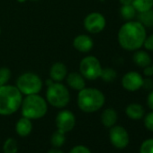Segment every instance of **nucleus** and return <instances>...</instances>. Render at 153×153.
Returning <instances> with one entry per match:
<instances>
[{
	"mask_svg": "<svg viewBox=\"0 0 153 153\" xmlns=\"http://www.w3.org/2000/svg\"><path fill=\"white\" fill-rule=\"evenodd\" d=\"M120 46L129 51H135L143 46L147 37L146 28L139 21H127L118 32Z\"/></svg>",
	"mask_w": 153,
	"mask_h": 153,
	"instance_id": "nucleus-1",
	"label": "nucleus"
},
{
	"mask_svg": "<svg viewBox=\"0 0 153 153\" xmlns=\"http://www.w3.org/2000/svg\"><path fill=\"white\" fill-rule=\"evenodd\" d=\"M23 102V94L19 89L11 85L0 87V114L11 115L15 114Z\"/></svg>",
	"mask_w": 153,
	"mask_h": 153,
	"instance_id": "nucleus-2",
	"label": "nucleus"
},
{
	"mask_svg": "<svg viewBox=\"0 0 153 153\" xmlns=\"http://www.w3.org/2000/svg\"><path fill=\"white\" fill-rule=\"evenodd\" d=\"M105 102L102 91L93 88H85L78 95V105L85 113H94L103 107Z\"/></svg>",
	"mask_w": 153,
	"mask_h": 153,
	"instance_id": "nucleus-3",
	"label": "nucleus"
},
{
	"mask_svg": "<svg viewBox=\"0 0 153 153\" xmlns=\"http://www.w3.org/2000/svg\"><path fill=\"white\" fill-rule=\"evenodd\" d=\"M22 115L30 120L42 118L48 110L46 100L38 94L28 95L23 99L21 105Z\"/></svg>",
	"mask_w": 153,
	"mask_h": 153,
	"instance_id": "nucleus-4",
	"label": "nucleus"
},
{
	"mask_svg": "<svg viewBox=\"0 0 153 153\" xmlns=\"http://www.w3.org/2000/svg\"><path fill=\"white\" fill-rule=\"evenodd\" d=\"M46 98L50 105L56 108H63L69 103L70 96L68 88L60 82H52L48 86Z\"/></svg>",
	"mask_w": 153,
	"mask_h": 153,
	"instance_id": "nucleus-5",
	"label": "nucleus"
},
{
	"mask_svg": "<svg viewBox=\"0 0 153 153\" xmlns=\"http://www.w3.org/2000/svg\"><path fill=\"white\" fill-rule=\"evenodd\" d=\"M16 88L25 96L38 94L42 88V81L39 76L32 72H26L21 75L17 81Z\"/></svg>",
	"mask_w": 153,
	"mask_h": 153,
	"instance_id": "nucleus-6",
	"label": "nucleus"
},
{
	"mask_svg": "<svg viewBox=\"0 0 153 153\" xmlns=\"http://www.w3.org/2000/svg\"><path fill=\"white\" fill-rule=\"evenodd\" d=\"M102 68H103L100 61L95 56L85 57L79 64L80 74L88 80H95L99 79Z\"/></svg>",
	"mask_w": 153,
	"mask_h": 153,
	"instance_id": "nucleus-7",
	"label": "nucleus"
},
{
	"mask_svg": "<svg viewBox=\"0 0 153 153\" xmlns=\"http://www.w3.org/2000/svg\"><path fill=\"white\" fill-rule=\"evenodd\" d=\"M106 25L105 16L97 12H93L88 14L84 20L85 29L91 33H101Z\"/></svg>",
	"mask_w": 153,
	"mask_h": 153,
	"instance_id": "nucleus-8",
	"label": "nucleus"
},
{
	"mask_svg": "<svg viewBox=\"0 0 153 153\" xmlns=\"http://www.w3.org/2000/svg\"><path fill=\"white\" fill-rule=\"evenodd\" d=\"M109 139L113 146L120 149L127 147L130 140L128 131L120 125H114L110 128Z\"/></svg>",
	"mask_w": 153,
	"mask_h": 153,
	"instance_id": "nucleus-9",
	"label": "nucleus"
},
{
	"mask_svg": "<svg viewBox=\"0 0 153 153\" xmlns=\"http://www.w3.org/2000/svg\"><path fill=\"white\" fill-rule=\"evenodd\" d=\"M57 129L67 133L73 130L76 124V117L74 114L69 110L60 111L55 119Z\"/></svg>",
	"mask_w": 153,
	"mask_h": 153,
	"instance_id": "nucleus-10",
	"label": "nucleus"
},
{
	"mask_svg": "<svg viewBox=\"0 0 153 153\" xmlns=\"http://www.w3.org/2000/svg\"><path fill=\"white\" fill-rule=\"evenodd\" d=\"M142 76L137 71H129L123 75L122 79V86L124 89L134 92L142 88L143 85Z\"/></svg>",
	"mask_w": 153,
	"mask_h": 153,
	"instance_id": "nucleus-11",
	"label": "nucleus"
},
{
	"mask_svg": "<svg viewBox=\"0 0 153 153\" xmlns=\"http://www.w3.org/2000/svg\"><path fill=\"white\" fill-rule=\"evenodd\" d=\"M73 46L76 51L80 52H88L92 50L94 42L90 36L87 34H80L74 39Z\"/></svg>",
	"mask_w": 153,
	"mask_h": 153,
	"instance_id": "nucleus-12",
	"label": "nucleus"
},
{
	"mask_svg": "<svg viewBox=\"0 0 153 153\" xmlns=\"http://www.w3.org/2000/svg\"><path fill=\"white\" fill-rule=\"evenodd\" d=\"M84 76L79 72H71L67 75V83L68 85L75 89V90H81L86 88V81Z\"/></svg>",
	"mask_w": 153,
	"mask_h": 153,
	"instance_id": "nucleus-13",
	"label": "nucleus"
},
{
	"mask_svg": "<svg viewBox=\"0 0 153 153\" xmlns=\"http://www.w3.org/2000/svg\"><path fill=\"white\" fill-rule=\"evenodd\" d=\"M67 75V68L62 62H56L51 66L50 70V76L54 82H61L66 79Z\"/></svg>",
	"mask_w": 153,
	"mask_h": 153,
	"instance_id": "nucleus-14",
	"label": "nucleus"
},
{
	"mask_svg": "<svg viewBox=\"0 0 153 153\" xmlns=\"http://www.w3.org/2000/svg\"><path fill=\"white\" fill-rule=\"evenodd\" d=\"M33 130V123L32 121L26 117L20 118L16 124V131L21 137H27L30 135Z\"/></svg>",
	"mask_w": 153,
	"mask_h": 153,
	"instance_id": "nucleus-15",
	"label": "nucleus"
},
{
	"mask_svg": "<svg viewBox=\"0 0 153 153\" xmlns=\"http://www.w3.org/2000/svg\"><path fill=\"white\" fill-rule=\"evenodd\" d=\"M133 62L140 68H145L149 65H151V57L146 51L143 50H137L132 55Z\"/></svg>",
	"mask_w": 153,
	"mask_h": 153,
	"instance_id": "nucleus-16",
	"label": "nucleus"
},
{
	"mask_svg": "<svg viewBox=\"0 0 153 153\" xmlns=\"http://www.w3.org/2000/svg\"><path fill=\"white\" fill-rule=\"evenodd\" d=\"M125 113L129 118H131L132 120H140L144 116L145 111L141 105L132 103V104H130L126 107Z\"/></svg>",
	"mask_w": 153,
	"mask_h": 153,
	"instance_id": "nucleus-17",
	"label": "nucleus"
},
{
	"mask_svg": "<svg viewBox=\"0 0 153 153\" xmlns=\"http://www.w3.org/2000/svg\"><path fill=\"white\" fill-rule=\"evenodd\" d=\"M117 118L118 115L116 111L113 108H107L103 112L101 115V122L104 124V126L107 128H111L112 126L115 125L117 122Z\"/></svg>",
	"mask_w": 153,
	"mask_h": 153,
	"instance_id": "nucleus-18",
	"label": "nucleus"
},
{
	"mask_svg": "<svg viewBox=\"0 0 153 153\" xmlns=\"http://www.w3.org/2000/svg\"><path fill=\"white\" fill-rule=\"evenodd\" d=\"M131 5L137 13H143L153 8V0H132Z\"/></svg>",
	"mask_w": 153,
	"mask_h": 153,
	"instance_id": "nucleus-19",
	"label": "nucleus"
},
{
	"mask_svg": "<svg viewBox=\"0 0 153 153\" xmlns=\"http://www.w3.org/2000/svg\"><path fill=\"white\" fill-rule=\"evenodd\" d=\"M138 21L146 28V27H153V9L143 12L138 13Z\"/></svg>",
	"mask_w": 153,
	"mask_h": 153,
	"instance_id": "nucleus-20",
	"label": "nucleus"
},
{
	"mask_svg": "<svg viewBox=\"0 0 153 153\" xmlns=\"http://www.w3.org/2000/svg\"><path fill=\"white\" fill-rule=\"evenodd\" d=\"M66 133L59 131V130H56L51 137V144L54 147V148H60L66 140Z\"/></svg>",
	"mask_w": 153,
	"mask_h": 153,
	"instance_id": "nucleus-21",
	"label": "nucleus"
},
{
	"mask_svg": "<svg viewBox=\"0 0 153 153\" xmlns=\"http://www.w3.org/2000/svg\"><path fill=\"white\" fill-rule=\"evenodd\" d=\"M120 14L122 17L126 21H131L137 16V11L132 5L122 6L120 8Z\"/></svg>",
	"mask_w": 153,
	"mask_h": 153,
	"instance_id": "nucleus-22",
	"label": "nucleus"
},
{
	"mask_svg": "<svg viewBox=\"0 0 153 153\" xmlns=\"http://www.w3.org/2000/svg\"><path fill=\"white\" fill-rule=\"evenodd\" d=\"M3 151L4 153H17L18 151L17 140L14 138L7 139L3 146Z\"/></svg>",
	"mask_w": 153,
	"mask_h": 153,
	"instance_id": "nucleus-23",
	"label": "nucleus"
},
{
	"mask_svg": "<svg viewBox=\"0 0 153 153\" xmlns=\"http://www.w3.org/2000/svg\"><path fill=\"white\" fill-rule=\"evenodd\" d=\"M117 76L116 70L112 68H102V72L100 75V78L105 82H113Z\"/></svg>",
	"mask_w": 153,
	"mask_h": 153,
	"instance_id": "nucleus-24",
	"label": "nucleus"
},
{
	"mask_svg": "<svg viewBox=\"0 0 153 153\" xmlns=\"http://www.w3.org/2000/svg\"><path fill=\"white\" fill-rule=\"evenodd\" d=\"M11 78V70L8 68H0V87L7 84Z\"/></svg>",
	"mask_w": 153,
	"mask_h": 153,
	"instance_id": "nucleus-25",
	"label": "nucleus"
},
{
	"mask_svg": "<svg viewBox=\"0 0 153 153\" xmlns=\"http://www.w3.org/2000/svg\"><path fill=\"white\" fill-rule=\"evenodd\" d=\"M140 153H153V139H148L142 142Z\"/></svg>",
	"mask_w": 153,
	"mask_h": 153,
	"instance_id": "nucleus-26",
	"label": "nucleus"
},
{
	"mask_svg": "<svg viewBox=\"0 0 153 153\" xmlns=\"http://www.w3.org/2000/svg\"><path fill=\"white\" fill-rule=\"evenodd\" d=\"M144 124L149 131H153V111L146 114L144 118Z\"/></svg>",
	"mask_w": 153,
	"mask_h": 153,
	"instance_id": "nucleus-27",
	"label": "nucleus"
},
{
	"mask_svg": "<svg viewBox=\"0 0 153 153\" xmlns=\"http://www.w3.org/2000/svg\"><path fill=\"white\" fill-rule=\"evenodd\" d=\"M68 153H91L90 149L84 145H76L73 147Z\"/></svg>",
	"mask_w": 153,
	"mask_h": 153,
	"instance_id": "nucleus-28",
	"label": "nucleus"
},
{
	"mask_svg": "<svg viewBox=\"0 0 153 153\" xmlns=\"http://www.w3.org/2000/svg\"><path fill=\"white\" fill-rule=\"evenodd\" d=\"M143 47L147 51H153V33L146 37V39L144 41V43H143Z\"/></svg>",
	"mask_w": 153,
	"mask_h": 153,
	"instance_id": "nucleus-29",
	"label": "nucleus"
},
{
	"mask_svg": "<svg viewBox=\"0 0 153 153\" xmlns=\"http://www.w3.org/2000/svg\"><path fill=\"white\" fill-rule=\"evenodd\" d=\"M142 88H144L145 89L152 90V89H153V79H143V85H142Z\"/></svg>",
	"mask_w": 153,
	"mask_h": 153,
	"instance_id": "nucleus-30",
	"label": "nucleus"
},
{
	"mask_svg": "<svg viewBox=\"0 0 153 153\" xmlns=\"http://www.w3.org/2000/svg\"><path fill=\"white\" fill-rule=\"evenodd\" d=\"M147 105L153 111V89L150 90L149 94L147 97Z\"/></svg>",
	"mask_w": 153,
	"mask_h": 153,
	"instance_id": "nucleus-31",
	"label": "nucleus"
},
{
	"mask_svg": "<svg viewBox=\"0 0 153 153\" xmlns=\"http://www.w3.org/2000/svg\"><path fill=\"white\" fill-rule=\"evenodd\" d=\"M143 74L146 76H151L153 75V67H152V65H149V66L143 68Z\"/></svg>",
	"mask_w": 153,
	"mask_h": 153,
	"instance_id": "nucleus-32",
	"label": "nucleus"
},
{
	"mask_svg": "<svg viewBox=\"0 0 153 153\" xmlns=\"http://www.w3.org/2000/svg\"><path fill=\"white\" fill-rule=\"evenodd\" d=\"M119 2L121 3L122 6H126V5H131L132 0H119Z\"/></svg>",
	"mask_w": 153,
	"mask_h": 153,
	"instance_id": "nucleus-33",
	"label": "nucleus"
},
{
	"mask_svg": "<svg viewBox=\"0 0 153 153\" xmlns=\"http://www.w3.org/2000/svg\"><path fill=\"white\" fill-rule=\"evenodd\" d=\"M48 153H64L62 150H60L59 148H53V149H51Z\"/></svg>",
	"mask_w": 153,
	"mask_h": 153,
	"instance_id": "nucleus-34",
	"label": "nucleus"
},
{
	"mask_svg": "<svg viewBox=\"0 0 153 153\" xmlns=\"http://www.w3.org/2000/svg\"><path fill=\"white\" fill-rule=\"evenodd\" d=\"M18 2H20V3H24V2H25L26 0H17Z\"/></svg>",
	"mask_w": 153,
	"mask_h": 153,
	"instance_id": "nucleus-35",
	"label": "nucleus"
},
{
	"mask_svg": "<svg viewBox=\"0 0 153 153\" xmlns=\"http://www.w3.org/2000/svg\"><path fill=\"white\" fill-rule=\"evenodd\" d=\"M0 34H1V27H0Z\"/></svg>",
	"mask_w": 153,
	"mask_h": 153,
	"instance_id": "nucleus-36",
	"label": "nucleus"
},
{
	"mask_svg": "<svg viewBox=\"0 0 153 153\" xmlns=\"http://www.w3.org/2000/svg\"><path fill=\"white\" fill-rule=\"evenodd\" d=\"M152 67H153V65H152Z\"/></svg>",
	"mask_w": 153,
	"mask_h": 153,
	"instance_id": "nucleus-37",
	"label": "nucleus"
}]
</instances>
